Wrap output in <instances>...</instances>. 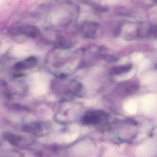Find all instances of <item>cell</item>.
Here are the masks:
<instances>
[{
	"label": "cell",
	"mask_w": 157,
	"mask_h": 157,
	"mask_svg": "<svg viewBox=\"0 0 157 157\" xmlns=\"http://www.w3.org/2000/svg\"><path fill=\"white\" fill-rule=\"evenodd\" d=\"M107 117L105 112L93 111L88 112L82 118V121L86 124L95 125L101 123Z\"/></svg>",
	"instance_id": "6da1fadb"
},
{
	"label": "cell",
	"mask_w": 157,
	"mask_h": 157,
	"mask_svg": "<svg viewBox=\"0 0 157 157\" xmlns=\"http://www.w3.org/2000/svg\"><path fill=\"white\" fill-rule=\"evenodd\" d=\"M36 64L37 59L35 57H31L17 63L14 67L17 70H26L33 67Z\"/></svg>",
	"instance_id": "7a4b0ae2"
},
{
	"label": "cell",
	"mask_w": 157,
	"mask_h": 157,
	"mask_svg": "<svg viewBox=\"0 0 157 157\" xmlns=\"http://www.w3.org/2000/svg\"><path fill=\"white\" fill-rule=\"evenodd\" d=\"M22 33L25 35L30 37L36 36L38 33V30L36 27L33 26H25L21 29Z\"/></svg>",
	"instance_id": "3957f363"
}]
</instances>
